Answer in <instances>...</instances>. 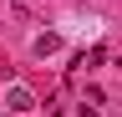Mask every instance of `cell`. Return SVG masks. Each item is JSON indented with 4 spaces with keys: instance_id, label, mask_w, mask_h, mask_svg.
<instances>
[{
    "instance_id": "cell-1",
    "label": "cell",
    "mask_w": 122,
    "mask_h": 117,
    "mask_svg": "<svg viewBox=\"0 0 122 117\" xmlns=\"http://www.w3.org/2000/svg\"><path fill=\"white\" fill-rule=\"evenodd\" d=\"M5 112H36V92L20 86V81H10L5 86Z\"/></svg>"
},
{
    "instance_id": "cell-2",
    "label": "cell",
    "mask_w": 122,
    "mask_h": 117,
    "mask_svg": "<svg viewBox=\"0 0 122 117\" xmlns=\"http://www.w3.org/2000/svg\"><path fill=\"white\" fill-rule=\"evenodd\" d=\"M56 51H61V36H51V31L36 36V56H56Z\"/></svg>"
}]
</instances>
